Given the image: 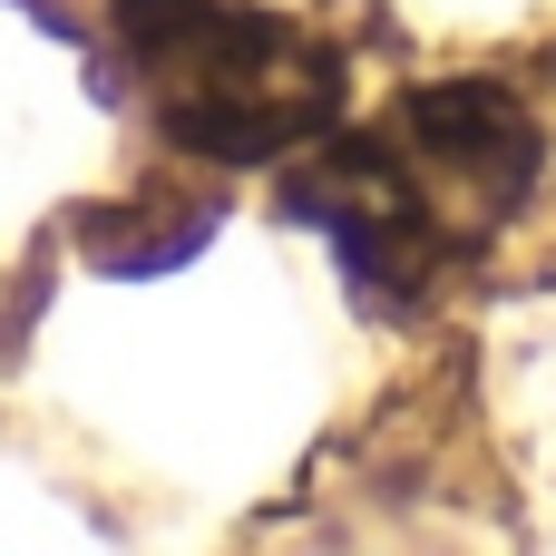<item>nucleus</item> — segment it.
Instances as JSON below:
<instances>
[{"mask_svg":"<svg viewBox=\"0 0 556 556\" xmlns=\"http://www.w3.org/2000/svg\"><path fill=\"white\" fill-rule=\"evenodd\" d=\"M538 186V117L489 88L450 78L401 98L371 127H323L293 166V225H313L362 303L401 313L450 283Z\"/></svg>","mask_w":556,"mask_h":556,"instance_id":"f257e3e1","label":"nucleus"},{"mask_svg":"<svg viewBox=\"0 0 556 556\" xmlns=\"http://www.w3.org/2000/svg\"><path fill=\"white\" fill-rule=\"evenodd\" d=\"M117 49L156 127L195 156L264 166L342 127V59L254 0H117Z\"/></svg>","mask_w":556,"mask_h":556,"instance_id":"f03ea898","label":"nucleus"}]
</instances>
